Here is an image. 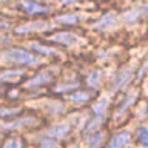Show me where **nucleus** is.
Returning a JSON list of instances; mask_svg holds the SVG:
<instances>
[{
	"instance_id": "f257e3e1",
	"label": "nucleus",
	"mask_w": 148,
	"mask_h": 148,
	"mask_svg": "<svg viewBox=\"0 0 148 148\" xmlns=\"http://www.w3.org/2000/svg\"><path fill=\"white\" fill-rule=\"evenodd\" d=\"M0 60L3 63H12V65H36L37 57L32 56L29 51L22 48H9L5 49L0 54Z\"/></svg>"
},
{
	"instance_id": "f03ea898",
	"label": "nucleus",
	"mask_w": 148,
	"mask_h": 148,
	"mask_svg": "<svg viewBox=\"0 0 148 148\" xmlns=\"http://www.w3.org/2000/svg\"><path fill=\"white\" fill-rule=\"evenodd\" d=\"M131 79H133V68L125 66L123 69H120V71L114 76L113 83H111V90H114V91L120 90V88H123L125 85H128Z\"/></svg>"
},
{
	"instance_id": "7ed1b4c3",
	"label": "nucleus",
	"mask_w": 148,
	"mask_h": 148,
	"mask_svg": "<svg viewBox=\"0 0 148 148\" xmlns=\"http://www.w3.org/2000/svg\"><path fill=\"white\" fill-rule=\"evenodd\" d=\"M54 74L53 71H49V69H46V71H40L37 73L32 79H29V80L26 82V88H39V86H43L46 85V83H49L51 80H53Z\"/></svg>"
},
{
	"instance_id": "20e7f679",
	"label": "nucleus",
	"mask_w": 148,
	"mask_h": 148,
	"mask_svg": "<svg viewBox=\"0 0 148 148\" xmlns=\"http://www.w3.org/2000/svg\"><path fill=\"white\" fill-rule=\"evenodd\" d=\"M69 130H71V127L65 122L63 123H56V125H53V127H49L46 130L43 136L46 139H54V140H57V139H62V137L66 136L69 133Z\"/></svg>"
},
{
	"instance_id": "39448f33",
	"label": "nucleus",
	"mask_w": 148,
	"mask_h": 148,
	"mask_svg": "<svg viewBox=\"0 0 148 148\" xmlns=\"http://www.w3.org/2000/svg\"><path fill=\"white\" fill-rule=\"evenodd\" d=\"M20 8L26 14H46V12L51 11L49 6L40 5V3L34 2V0H22V2H20Z\"/></svg>"
},
{
	"instance_id": "423d86ee",
	"label": "nucleus",
	"mask_w": 148,
	"mask_h": 148,
	"mask_svg": "<svg viewBox=\"0 0 148 148\" xmlns=\"http://www.w3.org/2000/svg\"><path fill=\"white\" fill-rule=\"evenodd\" d=\"M37 119L34 116H26V117H20V119H16L12 122H6L2 125L3 130H17V128H22V127H26V125H32L36 123Z\"/></svg>"
},
{
	"instance_id": "0eeeda50",
	"label": "nucleus",
	"mask_w": 148,
	"mask_h": 148,
	"mask_svg": "<svg viewBox=\"0 0 148 148\" xmlns=\"http://www.w3.org/2000/svg\"><path fill=\"white\" fill-rule=\"evenodd\" d=\"M46 28H48L46 22H31V23H26V25L17 26L14 32L16 34H26V32H31V31H43Z\"/></svg>"
},
{
	"instance_id": "6e6552de",
	"label": "nucleus",
	"mask_w": 148,
	"mask_h": 148,
	"mask_svg": "<svg viewBox=\"0 0 148 148\" xmlns=\"http://www.w3.org/2000/svg\"><path fill=\"white\" fill-rule=\"evenodd\" d=\"M130 142V133L128 131H120L116 136L111 137V140L108 142L106 148H123Z\"/></svg>"
},
{
	"instance_id": "1a4fd4ad",
	"label": "nucleus",
	"mask_w": 148,
	"mask_h": 148,
	"mask_svg": "<svg viewBox=\"0 0 148 148\" xmlns=\"http://www.w3.org/2000/svg\"><path fill=\"white\" fill-rule=\"evenodd\" d=\"M113 26H116V14H113V12L105 14L100 20H97L94 23V28H96V29H100V31L111 29Z\"/></svg>"
},
{
	"instance_id": "9d476101",
	"label": "nucleus",
	"mask_w": 148,
	"mask_h": 148,
	"mask_svg": "<svg viewBox=\"0 0 148 148\" xmlns=\"http://www.w3.org/2000/svg\"><path fill=\"white\" fill-rule=\"evenodd\" d=\"M145 16H148V6H139V8H134L131 11L125 12L123 20L128 22V23H133V22H136L140 17H145Z\"/></svg>"
},
{
	"instance_id": "9b49d317",
	"label": "nucleus",
	"mask_w": 148,
	"mask_h": 148,
	"mask_svg": "<svg viewBox=\"0 0 148 148\" xmlns=\"http://www.w3.org/2000/svg\"><path fill=\"white\" fill-rule=\"evenodd\" d=\"M51 40L62 45H73L79 40V37L76 34H73V32H57V34L51 36Z\"/></svg>"
},
{
	"instance_id": "f8f14e48",
	"label": "nucleus",
	"mask_w": 148,
	"mask_h": 148,
	"mask_svg": "<svg viewBox=\"0 0 148 148\" xmlns=\"http://www.w3.org/2000/svg\"><path fill=\"white\" fill-rule=\"evenodd\" d=\"M108 105H110L108 97H100V99L97 100L94 105H92V111H94V116H97V117H103L105 113H106V108H108Z\"/></svg>"
},
{
	"instance_id": "ddd939ff",
	"label": "nucleus",
	"mask_w": 148,
	"mask_h": 148,
	"mask_svg": "<svg viewBox=\"0 0 148 148\" xmlns=\"http://www.w3.org/2000/svg\"><path fill=\"white\" fill-rule=\"evenodd\" d=\"M136 96H137L136 90H130V91H128L127 97H125V103H122V105L119 106L117 113H116V117H120V116H122V114L125 113V111L128 110V106L134 103V100H136Z\"/></svg>"
},
{
	"instance_id": "4468645a",
	"label": "nucleus",
	"mask_w": 148,
	"mask_h": 148,
	"mask_svg": "<svg viewBox=\"0 0 148 148\" xmlns=\"http://www.w3.org/2000/svg\"><path fill=\"white\" fill-rule=\"evenodd\" d=\"M92 92L91 91H77V92H73L71 96H69V100L73 102V103H83V102H86L88 99H91Z\"/></svg>"
},
{
	"instance_id": "2eb2a0df",
	"label": "nucleus",
	"mask_w": 148,
	"mask_h": 148,
	"mask_svg": "<svg viewBox=\"0 0 148 148\" xmlns=\"http://www.w3.org/2000/svg\"><path fill=\"white\" fill-rule=\"evenodd\" d=\"M100 80H102V73L99 71V69H94V71H91L90 74H88L86 85L90 88H97L99 83H100Z\"/></svg>"
},
{
	"instance_id": "dca6fc26",
	"label": "nucleus",
	"mask_w": 148,
	"mask_h": 148,
	"mask_svg": "<svg viewBox=\"0 0 148 148\" xmlns=\"http://www.w3.org/2000/svg\"><path fill=\"white\" fill-rule=\"evenodd\" d=\"M25 71L23 69H8V71H2L0 73V80L6 82V80H12V79L22 77Z\"/></svg>"
},
{
	"instance_id": "f3484780",
	"label": "nucleus",
	"mask_w": 148,
	"mask_h": 148,
	"mask_svg": "<svg viewBox=\"0 0 148 148\" xmlns=\"http://www.w3.org/2000/svg\"><path fill=\"white\" fill-rule=\"evenodd\" d=\"M29 48L34 49L36 53H40V54H45V56H53V54H56L54 49H51V48H48V46H43V45L37 43V42H32V43H29Z\"/></svg>"
},
{
	"instance_id": "a211bd4d",
	"label": "nucleus",
	"mask_w": 148,
	"mask_h": 148,
	"mask_svg": "<svg viewBox=\"0 0 148 148\" xmlns=\"http://www.w3.org/2000/svg\"><path fill=\"white\" fill-rule=\"evenodd\" d=\"M77 20H79V16H76V14H65V16L56 17V22L63 23V25H74Z\"/></svg>"
},
{
	"instance_id": "6ab92c4d",
	"label": "nucleus",
	"mask_w": 148,
	"mask_h": 148,
	"mask_svg": "<svg viewBox=\"0 0 148 148\" xmlns=\"http://www.w3.org/2000/svg\"><path fill=\"white\" fill-rule=\"evenodd\" d=\"M102 140H103V134L102 133H94L92 136H90L86 139L88 145H90V148H99V145L102 143Z\"/></svg>"
},
{
	"instance_id": "aec40b11",
	"label": "nucleus",
	"mask_w": 148,
	"mask_h": 148,
	"mask_svg": "<svg viewBox=\"0 0 148 148\" xmlns=\"http://www.w3.org/2000/svg\"><path fill=\"white\" fill-rule=\"evenodd\" d=\"M137 142L140 143L142 147L148 148V130L147 128H139L137 130Z\"/></svg>"
},
{
	"instance_id": "412c9836",
	"label": "nucleus",
	"mask_w": 148,
	"mask_h": 148,
	"mask_svg": "<svg viewBox=\"0 0 148 148\" xmlns=\"http://www.w3.org/2000/svg\"><path fill=\"white\" fill-rule=\"evenodd\" d=\"M79 85L77 82H65V83H60V85L56 88L54 91H57V92H65V91H68V90H73V88H76Z\"/></svg>"
},
{
	"instance_id": "4be33fe9",
	"label": "nucleus",
	"mask_w": 148,
	"mask_h": 148,
	"mask_svg": "<svg viewBox=\"0 0 148 148\" xmlns=\"http://www.w3.org/2000/svg\"><path fill=\"white\" fill-rule=\"evenodd\" d=\"M20 113L18 108H0V117H11Z\"/></svg>"
},
{
	"instance_id": "5701e85b",
	"label": "nucleus",
	"mask_w": 148,
	"mask_h": 148,
	"mask_svg": "<svg viewBox=\"0 0 148 148\" xmlns=\"http://www.w3.org/2000/svg\"><path fill=\"white\" fill-rule=\"evenodd\" d=\"M102 120H103V117H97V116H94V119H92L91 122H90V125H88V127L85 128V134H86V133H91V131H94V130H96V128L100 125V122H102Z\"/></svg>"
},
{
	"instance_id": "b1692460",
	"label": "nucleus",
	"mask_w": 148,
	"mask_h": 148,
	"mask_svg": "<svg viewBox=\"0 0 148 148\" xmlns=\"http://www.w3.org/2000/svg\"><path fill=\"white\" fill-rule=\"evenodd\" d=\"M3 148H23V143L20 139H9V140L3 145Z\"/></svg>"
},
{
	"instance_id": "393cba45",
	"label": "nucleus",
	"mask_w": 148,
	"mask_h": 148,
	"mask_svg": "<svg viewBox=\"0 0 148 148\" xmlns=\"http://www.w3.org/2000/svg\"><path fill=\"white\" fill-rule=\"evenodd\" d=\"M56 145H57V140H54V139L43 137L40 142V148H56Z\"/></svg>"
},
{
	"instance_id": "a878e982",
	"label": "nucleus",
	"mask_w": 148,
	"mask_h": 148,
	"mask_svg": "<svg viewBox=\"0 0 148 148\" xmlns=\"http://www.w3.org/2000/svg\"><path fill=\"white\" fill-rule=\"evenodd\" d=\"M0 28H8V22L3 20V18H0Z\"/></svg>"
},
{
	"instance_id": "bb28decb",
	"label": "nucleus",
	"mask_w": 148,
	"mask_h": 148,
	"mask_svg": "<svg viewBox=\"0 0 148 148\" xmlns=\"http://www.w3.org/2000/svg\"><path fill=\"white\" fill-rule=\"evenodd\" d=\"M74 2H79V0H62V5H69V3H74Z\"/></svg>"
},
{
	"instance_id": "cd10ccee",
	"label": "nucleus",
	"mask_w": 148,
	"mask_h": 148,
	"mask_svg": "<svg viewBox=\"0 0 148 148\" xmlns=\"http://www.w3.org/2000/svg\"><path fill=\"white\" fill-rule=\"evenodd\" d=\"M0 92H2V88H0Z\"/></svg>"
}]
</instances>
